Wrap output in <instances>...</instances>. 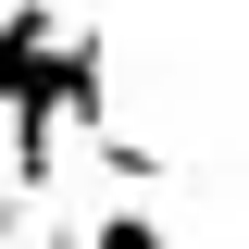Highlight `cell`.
Returning <instances> with one entry per match:
<instances>
[{
  "label": "cell",
  "mask_w": 249,
  "mask_h": 249,
  "mask_svg": "<svg viewBox=\"0 0 249 249\" xmlns=\"http://www.w3.org/2000/svg\"><path fill=\"white\" fill-rule=\"evenodd\" d=\"M88 249H175V237H162V212H137V199H100V212H88Z\"/></svg>",
  "instance_id": "cell-1"
}]
</instances>
